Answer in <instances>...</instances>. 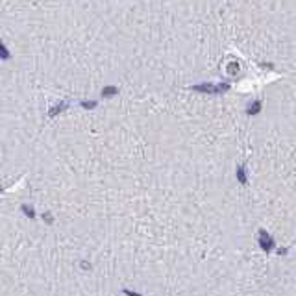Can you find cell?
Wrapping results in <instances>:
<instances>
[{"mask_svg": "<svg viewBox=\"0 0 296 296\" xmlns=\"http://www.w3.org/2000/svg\"><path fill=\"white\" fill-rule=\"evenodd\" d=\"M230 89V84L228 82H222V84H198V85H193V91L197 93H205V95H222V93H226Z\"/></svg>", "mask_w": 296, "mask_h": 296, "instance_id": "cell-1", "label": "cell"}, {"mask_svg": "<svg viewBox=\"0 0 296 296\" xmlns=\"http://www.w3.org/2000/svg\"><path fill=\"white\" fill-rule=\"evenodd\" d=\"M258 244L259 248L263 252H272L276 248V241H274L272 235H268V231L266 230H259V239H258Z\"/></svg>", "mask_w": 296, "mask_h": 296, "instance_id": "cell-2", "label": "cell"}, {"mask_svg": "<svg viewBox=\"0 0 296 296\" xmlns=\"http://www.w3.org/2000/svg\"><path fill=\"white\" fill-rule=\"evenodd\" d=\"M68 100H63V102H58L56 106H52L50 109H48V117H58L60 113H63V111H67L68 109Z\"/></svg>", "mask_w": 296, "mask_h": 296, "instance_id": "cell-3", "label": "cell"}, {"mask_svg": "<svg viewBox=\"0 0 296 296\" xmlns=\"http://www.w3.org/2000/svg\"><path fill=\"white\" fill-rule=\"evenodd\" d=\"M263 109V102L261 100H256V102H250L248 107H246V115L248 117H254V115H259Z\"/></svg>", "mask_w": 296, "mask_h": 296, "instance_id": "cell-4", "label": "cell"}, {"mask_svg": "<svg viewBox=\"0 0 296 296\" xmlns=\"http://www.w3.org/2000/svg\"><path fill=\"white\" fill-rule=\"evenodd\" d=\"M235 174H237V180H239V183L248 185V172H246V167H244V165H239V167H237Z\"/></svg>", "mask_w": 296, "mask_h": 296, "instance_id": "cell-5", "label": "cell"}, {"mask_svg": "<svg viewBox=\"0 0 296 296\" xmlns=\"http://www.w3.org/2000/svg\"><path fill=\"white\" fill-rule=\"evenodd\" d=\"M117 93H119V87H115V85H107V87L102 89V97H104V99H111V97H115Z\"/></svg>", "mask_w": 296, "mask_h": 296, "instance_id": "cell-6", "label": "cell"}, {"mask_svg": "<svg viewBox=\"0 0 296 296\" xmlns=\"http://www.w3.org/2000/svg\"><path fill=\"white\" fill-rule=\"evenodd\" d=\"M21 211H23V215L26 217V219H30V220L35 219V211H33V207H32V205L23 204L21 205Z\"/></svg>", "mask_w": 296, "mask_h": 296, "instance_id": "cell-7", "label": "cell"}, {"mask_svg": "<svg viewBox=\"0 0 296 296\" xmlns=\"http://www.w3.org/2000/svg\"><path fill=\"white\" fill-rule=\"evenodd\" d=\"M9 58H11V54H9L8 46H6V43H4L2 39H0V60L8 61Z\"/></svg>", "mask_w": 296, "mask_h": 296, "instance_id": "cell-8", "label": "cell"}, {"mask_svg": "<svg viewBox=\"0 0 296 296\" xmlns=\"http://www.w3.org/2000/svg\"><path fill=\"white\" fill-rule=\"evenodd\" d=\"M80 106L89 111V109H95V107L99 106V102H95V100H82V102H80Z\"/></svg>", "mask_w": 296, "mask_h": 296, "instance_id": "cell-9", "label": "cell"}, {"mask_svg": "<svg viewBox=\"0 0 296 296\" xmlns=\"http://www.w3.org/2000/svg\"><path fill=\"white\" fill-rule=\"evenodd\" d=\"M226 70H228V74H237L239 72V63L237 61H231V63H228V67H226Z\"/></svg>", "mask_w": 296, "mask_h": 296, "instance_id": "cell-10", "label": "cell"}, {"mask_svg": "<svg viewBox=\"0 0 296 296\" xmlns=\"http://www.w3.org/2000/svg\"><path fill=\"white\" fill-rule=\"evenodd\" d=\"M41 219L45 220L46 224H54V217H52V213L45 211V213H43V215H41Z\"/></svg>", "mask_w": 296, "mask_h": 296, "instance_id": "cell-11", "label": "cell"}, {"mask_svg": "<svg viewBox=\"0 0 296 296\" xmlns=\"http://www.w3.org/2000/svg\"><path fill=\"white\" fill-rule=\"evenodd\" d=\"M122 293L126 296H143V295H139V293H135V291H130V289H122Z\"/></svg>", "mask_w": 296, "mask_h": 296, "instance_id": "cell-12", "label": "cell"}, {"mask_svg": "<svg viewBox=\"0 0 296 296\" xmlns=\"http://www.w3.org/2000/svg\"><path fill=\"white\" fill-rule=\"evenodd\" d=\"M82 268L84 270H91V263L89 261H82Z\"/></svg>", "mask_w": 296, "mask_h": 296, "instance_id": "cell-13", "label": "cell"}, {"mask_svg": "<svg viewBox=\"0 0 296 296\" xmlns=\"http://www.w3.org/2000/svg\"><path fill=\"white\" fill-rule=\"evenodd\" d=\"M2 191H4V187H2V185H0V193H2Z\"/></svg>", "mask_w": 296, "mask_h": 296, "instance_id": "cell-14", "label": "cell"}]
</instances>
